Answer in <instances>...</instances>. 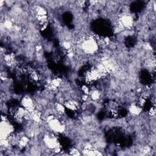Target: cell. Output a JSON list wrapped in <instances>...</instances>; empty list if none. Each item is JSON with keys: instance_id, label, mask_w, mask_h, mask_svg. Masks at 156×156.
<instances>
[{"instance_id": "obj_1", "label": "cell", "mask_w": 156, "mask_h": 156, "mask_svg": "<svg viewBox=\"0 0 156 156\" xmlns=\"http://www.w3.org/2000/svg\"><path fill=\"white\" fill-rule=\"evenodd\" d=\"M119 21L124 28L128 29H131L134 24V21L132 16L128 14H124L121 16L119 18Z\"/></svg>"}, {"instance_id": "obj_2", "label": "cell", "mask_w": 156, "mask_h": 156, "mask_svg": "<svg viewBox=\"0 0 156 156\" xmlns=\"http://www.w3.org/2000/svg\"><path fill=\"white\" fill-rule=\"evenodd\" d=\"M129 111L132 115H139L142 112V108L137 104H132L129 106Z\"/></svg>"}, {"instance_id": "obj_3", "label": "cell", "mask_w": 156, "mask_h": 156, "mask_svg": "<svg viewBox=\"0 0 156 156\" xmlns=\"http://www.w3.org/2000/svg\"><path fill=\"white\" fill-rule=\"evenodd\" d=\"M81 90L83 94L89 95L90 92V88L88 86H87V85H83L82 86V87H81Z\"/></svg>"}, {"instance_id": "obj_4", "label": "cell", "mask_w": 156, "mask_h": 156, "mask_svg": "<svg viewBox=\"0 0 156 156\" xmlns=\"http://www.w3.org/2000/svg\"><path fill=\"white\" fill-rule=\"evenodd\" d=\"M70 155L72 156H80L81 155V153H80L79 151L76 148H73L70 151Z\"/></svg>"}, {"instance_id": "obj_5", "label": "cell", "mask_w": 156, "mask_h": 156, "mask_svg": "<svg viewBox=\"0 0 156 156\" xmlns=\"http://www.w3.org/2000/svg\"><path fill=\"white\" fill-rule=\"evenodd\" d=\"M148 114L151 117H154L156 115V108L154 107H151L148 111Z\"/></svg>"}]
</instances>
